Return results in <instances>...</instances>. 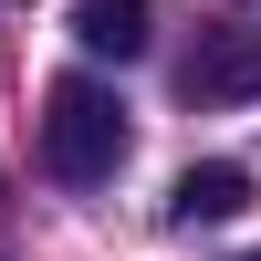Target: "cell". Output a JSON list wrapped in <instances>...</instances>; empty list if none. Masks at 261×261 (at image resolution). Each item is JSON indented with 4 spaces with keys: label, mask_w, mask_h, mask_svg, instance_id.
I'll return each mask as SVG.
<instances>
[{
    "label": "cell",
    "mask_w": 261,
    "mask_h": 261,
    "mask_svg": "<svg viewBox=\"0 0 261 261\" xmlns=\"http://www.w3.org/2000/svg\"><path fill=\"white\" fill-rule=\"evenodd\" d=\"M42 167H53L63 188H105L125 167V105H115V84L63 73L53 94H42Z\"/></svg>",
    "instance_id": "1"
},
{
    "label": "cell",
    "mask_w": 261,
    "mask_h": 261,
    "mask_svg": "<svg viewBox=\"0 0 261 261\" xmlns=\"http://www.w3.org/2000/svg\"><path fill=\"white\" fill-rule=\"evenodd\" d=\"M261 94V11H230L188 53V105H251Z\"/></svg>",
    "instance_id": "2"
},
{
    "label": "cell",
    "mask_w": 261,
    "mask_h": 261,
    "mask_svg": "<svg viewBox=\"0 0 261 261\" xmlns=\"http://www.w3.org/2000/svg\"><path fill=\"white\" fill-rule=\"evenodd\" d=\"M241 209H251V167H230V157L188 167V178L167 188V220L178 230H220V220H241Z\"/></svg>",
    "instance_id": "3"
},
{
    "label": "cell",
    "mask_w": 261,
    "mask_h": 261,
    "mask_svg": "<svg viewBox=\"0 0 261 261\" xmlns=\"http://www.w3.org/2000/svg\"><path fill=\"white\" fill-rule=\"evenodd\" d=\"M146 21H157L146 0H73V42L84 53H115V63L146 53Z\"/></svg>",
    "instance_id": "4"
},
{
    "label": "cell",
    "mask_w": 261,
    "mask_h": 261,
    "mask_svg": "<svg viewBox=\"0 0 261 261\" xmlns=\"http://www.w3.org/2000/svg\"><path fill=\"white\" fill-rule=\"evenodd\" d=\"M0 209H11V178H0Z\"/></svg>",
    "instance_id": "5"
},
{
    "label": "cell",
    "mask_w": 261,
    "mask_h": 261,
    "mask_svg": "<svg viewBox=\"0 0 261 261\" xmlns=\"http://www.w3.org/2000/svg\"><path fill=\"white\" fill-rule=\"evenodd\" d=\"M251 261H261V251H251Z\"/></svg>",
    "instance_id": "6"
}]
</instances>
